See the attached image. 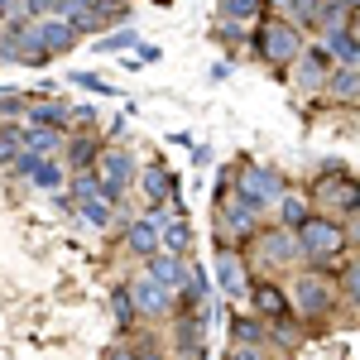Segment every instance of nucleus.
<instances>
[{
	"label": "nucleus",
	"mask_w": 360,
	"mask_h": 360,
	"mask_svg": "<svg viewBox=\"0 0 360 360\" xmlns=\"http://www.w3.org/2000/svg\"><path fill=\"white\" fill-rule=\"evenodd\" d=\"M327 53L336 58V63H351V68H360V34H351V29H327V44H322Z\"/></svg>",
	"instance_id": "dca6fc26"
},
{
	"label": "nucleus",
	"mask_w": 360,
	"mask_h": 360,
	"mask_svg": "<svg viewBox=\"0 0 360 360\" xmlns=\"http://www.w3.org/2000/svg\"><path fill=\"white\" fill-rule=\"evenodd\" d=\"M164 250H168V255H188V250H193V226H188V217H168Z\"/></svg>",
	"instance_id": "5701e85b"
},
{
	"label": "nucleus",
	"mask_w": 360,
	"mask_h": 360,
	"mask_svg": "<svg viewBox=\"0 0 360 360\" xmlns=\"http://www.w3.org/2000/svg\"><path fill=\"white\" fill-rule=\"evenodd\" d=\"M327 91H332V101H360V68H351V63L332 68Z\"/></svg>",
	"instance_id": "a211bd4d"
},
{
	"label": "nucleus",
	"mask_w": 360,
	"mask_h": 360,
	"mask_svg": "<svg viewBox=\"0 0 360 360\" xmlns=\"http://www.w3.org/2000/svg\"><path fill=\"white\" fill-rule=\"evenodd\" d=\"M327 77H332V53L327 49H312L307 53L303 49V58H298V86L303 91H327Z\"/></svg>",
	"instance_id": "1a4fd4ad"
},
{
	"label": "nucleus",
	"mask_w": 360,
	"mask_h": 360,
	"mask_svg": "<svg viewBox=\"0 0 360 360\" xmlns=\"http://www.w3.org/2000/svg\"><path fill=\"white\" fill-rule=\"evenodd\" d=\"M139 360H159V356H154V351H144V356H139Z\"/></svg>",
	"instance_id": "4c0bfd02"
},
{
	"label": "nucleus",
	"mask_w": 360,
	"mask_h": 360,
	"mask_svg": "<svg viewBox=\"0 0 360 360\" xmlns=\"http://www.w3.org/2000/svg\"><path fill=\"white\" fill-rule=\"evenodd\" d=\"M231 341L236 346H264L269 341V322L255 312V317H231Z\"/></svg>",
	"instance_id": "6ab92c4d"
},
{
	"label": "nucleus",
	"mask_w": 360,
	"mask_h": 360,
	"mask_svg": "<svg viewBox=\"0 0 360 360\" xmlns=\"http://www.w3.org/2000/svg\"><path fill=\"white\" fill-rule=\"evenodd\" d=\"M217 283H221L226 298H250V283H245V259L231 255L221 245V259H217Z\"/></svg>",
	"instance_id": "9b49d317"
},
{
	"label": "nucleus",
	"mask_w": 360,
	"mask_h": 360,
	"mask_svg": "<svg viewBox=\"0 0 360 360\" xmlns=\"http://www.w3.org/2000/svg\"><path fill=\"white\" fill-rule=\"evenodd\" d=\"M63 183H68V164H63V159H44L39 173H34V188L49 193V197H58V193H63Z\"/></svg>",
	"instance_id": "4be33fe9"
},
{
	"label": "nucleus",
	"mask_w": 360,
	"mask_h": 360,
	"mask_svg": "<svg viewBox=\"0 0 360 360\" xmlns=\"http://www.w3.org/2000/svg\"><path fill=\"white\" fill-rule=\"evenodd\" d=\"M101 149H106V144H96L91 135H68V164L77 168V173H82V168H96L101 164Z\"/></svg>",
	"instance_id": "aec40b11"
},
{
	"label": "nucleus",
	"mask_w": 360,
	"mask_h": 360,
	"mask_svg": "<svg viewBox=\"0 0 360 360\" xmlns=\"http://www.w3.org/2000/svg\"><path fill=\"white\" fill-rule=\"evenodd\" d=\"M25 115H29V125H58V130H68V125L77 120V111L63 106V101H34Z\"/></svg>",
	"instance_id": "f3484780"
},
{
	"label": "nucleus",
	"mask_w": 360,
	"mask_h": 360,
	"mask_svg": "<svg viewBox=\"0 0 360 360\" xmlns=\"http://www.w3.org/2000/svg\"><path fill=\"white\" fill-rule=\"evenodd\" d=\"M341 283H346V303L360 312V259L351 264V269H346V278H341Z\"/></svg>",
	"instance_id": "c756f323"
},
{
	"label": "nucleus",
	"mask_w": 360,
	"mask_h": 360,
	"mask_svg": "<svg viewBox=\"0 0 360 360\" xmlns=\"http://www.w3.org/2000/svg\"><path fill=\"white\" fill-rule=\"evenodd\" d=\"M139 188H144V202H149V207H164L168 197H173V178H168V168L144 164L139 168Z\"/></svg>",
	"instance_id": "2eb2a0df"
},
{
	"label": "nucleus",
	"mask_w": 360,
	"mask_h": 360,
	"mask_svg": "<svg viewBox=\"0 0 360 360\" xmlns=\"http://www.w3.org/2000/svg\"><path fill=\"white\" fill-rule=\"evenodd\" d=\"M149 278H154V283H164V288H173V293H183V283H188V264H183V255L159 250V255L149 259Z\"/></svg>",
	"instance_id": "ddd939ff"
},
{
	"label": "nucleus",
	"mask_w": 360,
	"mask_h": 360,
	"mask_svg": "<svg viewBox=\"0 0 360 360\" xmlns=\"http://www.w3.org/2000/svg\"><path fill=\"white\" fill-rule=\"evenodd\" d=\"M101 360H139V356H130V351L120 346V351H106V356H101Z\"/></svg>",
	"instance_id": "f704fd0d"
},
{
	"label": "nucleus",
	"mask_w": 360,
	"mask_h": 360,
	"mask_svg": "<svg viewBox=\"0 0 360 360\" xmlns=\"http://www.w3.org/2000/svg\"><path fill=\"white\" fill-rule=\"evenodd\" d=\"M236 193L245 197L250 207H274L278 197H283V178H278L269 164H240V173H236Z\"/></svg>",
	"instance_id": "20e7f679"
},
{
	"label": "nucleus",
	"mask_w": 360,
	"mask_h": 360,
	"mask_svg": "<svg viewBox=\"0 0 360 360\" xmlns=\"http://www.w3.org/2000/svg\"><path fill=\"white\" fill-rule=\"evenodd\" d=\"M259 250H264V259H278V264H293L298 255H303V240H298V231H259Z\"/></svg>",
	"instance_id": "f8f14e48"
},
{
	"label": "nucleus",
	"mask_w": 360,
	"mask_h": 360,
	"mask_svg": "<svg viewBox=\"0 0 360 360\" xmlns=\"http://www.w3.org/2000/svg\"><path fill=\"white\" fill-rule=\"evenodd\" d=\"M96 49H101V53H125V49H139V34L135 29H115L106 39H96Z\"/></svg>",
	"instance_id": "bb28decb"
},
{
	"label": "nucleus",
	"mask_w": 360,
	"mask_h": 360,
	"mask_svg": "<svg viewBox=\"0 0 360 360\" xmlns=\"http://www.w3.org/2000/svg\"><path fill=\"white\" fill-rule=\"evenodd\" d=\"M130 288H135V307H139V317H168V312H173V303H178V293H173V288H164V283H154L149 274L135 278Z\"/></svg>",
	"instance_id": "0eeeda50"
},
{
	"label": "nucleus",
	"mask_w": 360,
	"mask_h": 360,
	"mask_svg": "<svg viewBox=\"0 0 360 360\" xmlns=\"http://www.w3.org/2000/svg\"><path fill=\"white\" fill-rule=\"evenodd\" d=\"M96 173H101L106 183H120V188H130V183L139 178L135 159H130L120 144H106V149H101V164H96Z\"/></svg>",
	"instance_id": "9d476101"
},
{
	"label": "nucleus",
	"mask_w": 360,
	"mask_h": 360,
	"mask_svg": "<svg viewBox=\"0 0 360 360\" xmlns=\"http://www.w3.org/2000/svg\"><path fill=\"white\" fill-rule=\"evenodd\" d=\"M39 164H44V154H34V149H25V154L15 159V173H25V178H34V173H39Z\"/></svg>",
	"instance_id": "7c9ffc66"
},
{
	"label": "nucleus",
	"mask_w": 360,
	"mask_h": 360,
	"mask_svg": "<svg viewBox=\"0 0 360 360\" xmlns=\"http://www.w3.org/2000/svg\"><path fill=\"white\" fill-rule=\"evenodd\" d=\"M72 82L82 86V91H91V96H115V86H111V82H101L96 72H72Z\"/></svg>",
	"instance_id": "c85d7f7f"
},
{
	"label": "nucleus",
	"mask_w": 360,
	"mask_h": 360,
	"mask_svg": "<svg viewBox=\"0 0 360 360\" xmlns=\"http://www.w3.org/2000/svg\"><path fill=\"white\" fill-rule=\"evenodd\" d=\"M25 154V125H10V130H0V164L15 168V159Z\"/></svg>",
	"instance_id": "a878e982"
},
{
	"label": "nucleus",
	"mask_w": 360,
	"mask_h": 360,
	"mask_svg": "<svg viewBox=\"0 0 360 360\" xmlns=\"http://www.w3.org/2000/svg\"><path fill=\"white\" fill-rule=\"evenodd\" d=\"M77 217H82L91 231H106V226L115 221V212H111V202H106V197H86V202H77Z\"/></svg>",
	"instance_id": "b1692460"
},
{
	"label": "nucleus",
	"mask_w": 360,
	"mask_h": 360,
	"mask_svg": "<svg viewBox=\"0 0 360 360\" xmlns=\"http://www.w3.org/2000/svg\"><path fill=\"white\" fill-rule=\"evenodd\" d=\"M111 317L120 322V327H135L139 307H135V288H130V283H120V288L111 293Z\"/></svg>",
	"instance_id": "393cba45"
},
{
	"label": "nucleus",
	"mask_w": 360,
	"mask_h": 360,
	"mask_svg": "<svg viewBox=\"0 0 360 360\" xmlns=\"http://www.w3.org/2000/svg\"><path fill=\"white\" fill-rule=\"evenodd\" d=\"M58 10V0H25V15H34V20H49Z\"/></svg>",
	"instance_id": "2f4dec72"
},
{
	"label": "nucleus",
	"mask_w": 360,
	"mask_h": 360,
	"mask_svg": "<svg viewBox=\"0 0 360 360\" xmlns=\"http://www.w3.org/2000/svg\"><path fill=\"white\" fill-rule=\"evenodd\" d=\"M250 307H255L264 322H278V317L293 312V298H288L278 283H250Z\"/></svg>",
	"instance_id": "6e6552de"
},
{
	"label": "nucleus",
	"mask_w": 360,
	"mask_h": 360,
	"mask_svg": "<svg viewBox=\"0 0 360 360\" xmlns=\"http://www.w3.org/2000/svg\"><path fill=\"white\" fill-rule=\"evenodd\" d=\"M226 360H269V356H264L259 346H231V356H226Z\"/></svg>",
	"instance_id": "473e14b6"
},
{
	"label": "nucleus",
	"mask_w": 360,
	"mask_h": 360,
	"mask_svg": "<svg viewBox=\"0 0 360 360\" xmlns=\"http://www.w3.org/2000/svg\"><path fill=\"white\" fill-rule=\"evenodd\" d=\"M293 307L303 312V317H322V312H332L336 307V283L322 274H303L293 283Z\"/></svg>",
	"instance_id": "423d86ee"
},
{
	"label": "nucleus",
	"mask_w": 360,
	"mask_h": 360,
	"mask_svg": "<svg viewBox=\"0 0 360 360\" xmlns=\"http://www.w3.org/2000/svg\"><path fill=\"white\" fill-rule=\"evenodd\" d=\"M332 5H346V10H356V5H360V0H332Z\"/></svg>",
	"instance_id": "e433bc0d"
},
{
	"label": "nucleus",
	"mask_w": 360,
	"mask_h": 360,
	"mask_svg": "<svg viewBox=\"0 0 360 360\" xmlns=\"http://www.w3.org/2000/svg\"><path fill=\"white\" fill-rule=\"evenodd\" d=\"M298 240L307 259H336L346 250V226L341 217H312L307 226H298Z\"/></svg>",
	"instance_id": "7ed1b4c3"
},
{
	"label": "nucleus",
	"mask_w": 360,
	"mask_h": 360,
	"mask_svg": "<svg viewBox=\"0 0 360 360\" xmlns=\"http://www.w3.org/2000/svg\"><path fill=\"white\" fill-rule=\"evenodd\" d=\"M255 10H259V0H221V20H236V25L255 20Z\"/></svg>",
	"instance_id": "cd10ccee"
},
{
	"label": "nucleus",
	"mask_w": 360,
	"mask_h": 360,
	"mask_svg": "<svg viewBox=\"0 0 360 360\" xmlns=\"http://www.w3.org/2000/svg\"><path fill=\"white\" fill-rule=\"evenodd\" d=\"M269 5H274V10H293L298 0H269Z\"/></svg>",
	"instance_id": "c9c22d12"
},
{
	"label": "nucleus",
	"mask_w": 360,
	"mask_h": 360,
	"mask_svg": "<svg viewBox=\"0 0 360 360\" xmlns=\"http://www.w3.org/2000/svg\"><path fill=\"white\" fill-rule=\"evenodd\" d=\"M312 193H317V202H322L327 212H336V217H360V178H351L341 164H322Z\"/></svg>",
	"instance_id": "f257e3e1"
},
{
	"label": "nucleus",
	"mask_w": 360,
	"mask_h": 360,
	"mask_svg": "<svg viewBox=\"0 0 360 360\" xmlns=\"http://www.w3.org/2000/svg\"><path fill=\"white\" fill-rule=\"evenodd\" d=\"M259 58L264 63H274V68H288V63H298L303 58V25H293V20H269V25L259 29Z\"/></svg>",
	"instance_id": "f03ea898"
},
{
	"label": "nucleus",
	"mask_w": 360,
	"mask_h": 360,
	"mask_svg": "<svg viewBox=\"0 0 360 360\" xmlns=\"http://www.w3.org/2000/svg\"><path fill=\"white\" fill-rule=\"evenodd\" d=\"M20 10H25V0H0V20L5 15H20Z\"/></svg>",
	"instance_id": "72a5a7b5"
},
{
	"label": "nucleus",
	"mask_w": 360,
	"mask_h": 360,
	"mask_svg": "<svg viewBox=\"0 0 360 360\" xmlns=\"http://www.w3.org/2000/svg\"><path fill=\"white\" fill-rule=\"evenodd\" d=\"M278 221L288 226V231L307 226V221H312V202H307L303 193H283V197H278Z\"/></svg>",
	"instance_id": "412c9836"
},
{
	"label": "nucleus",
	"mask_w": 360,
	"mask_h": 360,
	"mask_svg": "<svg viewBox=\"0 0 360 360\" xmlns=\"http://www.w3.org/2000/svg\"><path fill=\"white\" fill-rule=\"evenodd\" d=\"M168 217H178V212L149 207L139 221H130V231H125V250H130V255H139V259H154V255L164 250V226H168Z\"/></svg>",
	"instance_id": "39448f33"
},
{
	"label": "nucleus",
	"mask_w": 360,
	"mask_h": 360,
	"mask_svg": "<svg viewBox=\"0 0 360 360\" xmlns=\"http://www.w3.org/2000/svg\"><path fill=\"white\" fill-rule=\"evenodd\" d=\"M25 149L44 154V159H58V149H68V135L58 125H25Z\"/></svg>",
	"instance_id": "4468645a"
}]
</instances>
